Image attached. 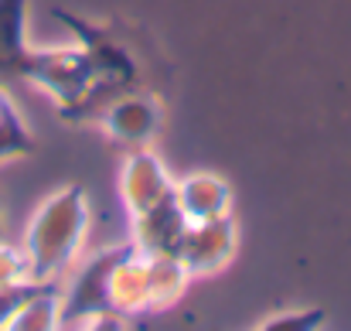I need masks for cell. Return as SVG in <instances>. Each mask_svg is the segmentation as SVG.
Returning <instances> with one entry per match:
<instances>
[{"mask_svg":"<svg viewBox=\"0 0 351 331\" xmlns=\"http://www.w3.org/2000/svg\"><path fill=\"white\" fill-rule=\"evenodd\" d=\"M82 229H86V205L79 188H69L51 202H45L27 229V273L34 280L58 273L72 260Z\"/></svg>","mask_w":351,"mask_h":331,"instance_id":"cell-1","label":"cell"},{"mask_svg":"<svg viewBox=\"0 0 351 331\" xmlns=\"http://www.w3.org/2000/svg\"><path fill=\"white\" fill-rule=\"evenodd\" d=\"M27 0H0V79H27L34 52L24 45Z\"/></svg>","mask_w":351,"mask_h":331,"instance_id":"cell-2","label":"cell"},{"mask_svg":"<svg viewBox=\"0 0 351 331\" xmlns=\"http://www.w3.org/2000/svg\"><path fill=\"white\" fill-rule=\"evenodd\" d=\"M154 123H157V116L150 110V103H143V100H126V103H119L117 110L110 113V130L117 137H123V140L150 137Z\"/></svg>","mask_w":351,"mask_h":331,"instance_id":"cell-3","label":"cell"},{"mask_svg":"<svg viewBox=\"0 0 351 331\" xmlns=\"http://www.w3.org/2000/svg\"><path fill=\"white\" fill-rule=\"evenodd\" d=\"M31 137L27 130L21 126V116L14 113V106L7 103V96L0 93V164L7 157H17V154H31Z\"/></svg>","mask_w":351,"mask_h":331,"instance_id":"cell-4","label":"cell"},{"mask_svg":"<svg viewBox=\"0 0 351 331\" xmlns=\"http://www.w3.org/2000/svg\"><path fill=\"white\" fill-rule=\"evenodd\" d=\"M24 273H27V260H21L14 249L0 246V290H3V287L21 284V277H24Z\"/></svg>","mask_w":351,"mask_h":331,"instance_id":"cell-5","label":"cell"},{"mask_svg":"<svg viewBox=\"0 0 351 331\" xmlns=\"http://www.w3.org/2000/svg\"><path fill=\"white\" fill-rule=\"evenodd\" d=\"M0 239H3V219H0Z\"/></svg>","mask_w":351,"mask_h":331,"instance_id":"cell-6","label":"cell"}]
</instances>
